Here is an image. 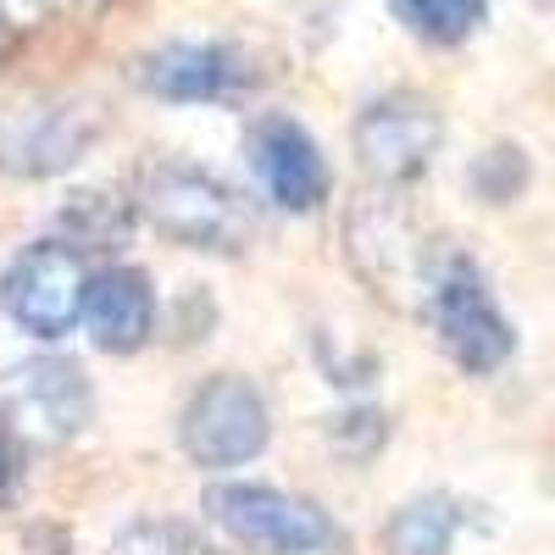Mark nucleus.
Here are the masks:
<instances>
[{
    "mask_svg": "<svg viewBox=\"0 0 555 555\" xmlns=\"http://www.w3.org/2000/svg\"><path fill=\"white\" fill-rule=\"evenodd\" d=\"M139 211L162 240L206 256H240L250 245V206L240 190L190 162H151L139 172Z\"/></svg>",
    "mask_w": 555,
    "mask_h": 555,
    "instance_id": "obj_1",
    "label": "nucleus"
},
{
    "mask_svg": "<svg viewBox=\"0 0 555 555\" xmlns=\"http://www.w3.org/2000/svg\"><path fill=\"white\" fill-rule=\"evenodd\" d=\"M423 311L434 322V334L444 345V356L461 373H500L517 350V328L505 322V311L494 306L489 284L473 256H439L423 272Z\"/></svg>",
    "mask_w": 555,
    "mask_h": 555,
    "instance_id": "obj_2",
    "label": "nucleus"
},
{
    "mask_svg": "<svg viewBox=\"0 0 555 555\" xmlns=\"http://www.w3.org/2000/svg\"><path fill=\"white\" fill-rule=\"evenodd\" d=\"M272 439V411L267 395L256 389V378L245 373H211L178 416V444L195 467H245L256 461Z\"/></svg>",
    "mask_w": 555,
    "mask_h": 555,
    "instance_id": "obj_3",
    "label": "nucleus"
},
{
    "mask_svg": "<svg viewBox=\"0 0 555 555\" xmlns=\"http://www.w3.org/2000/svg\"><path fill=\"white\" fill-rule=\"evenodd\" d=\"M206 512L261 555H328L339 550V528L317 500H300L272 483H222L211 489Z\"/></svg>",
    "mask_w": 555,
    "mask_h": 555,
    "instance_id": "obj_4",
    "label": "nucleus"
},
{
    "mask_svg": "<svg viewBox=\"0 0 555 555\" xmlns=\"http://www.w3.org/2000/svg\"><path fill=\"white\" fill-rule=\"evenodd\" d=\"M83 261L67 240H39L28 245L7 278H0V306L28 339H67L78 328V306H83Z\"/></svg>",
    "mask_w": 555,
    "mask_h": 555,
    "instance_id": "obj_5",
    "label": "nucleus"
},
{
    "mask_svg": "<svg viewBox=\"0 0 555 555\" xmlns=\"http://www.w3.org/2000/svg\"><path fill=\"white\" fill-rule=\"evenodd\" d=\"M439 106L416 89H389V95L366 101L356 117V156L378 183H411L423 178L439 156Z\"/></svg>",
    "mask_w": 555,
    "mask_h": 555,
    "instance_id": "obj_6",
    "label": "nucleus"
},
{
    "mask_svg": "<svg viewBox=\"0 0 555 555\" xmlns=\"http://www.w3.org/2000/svg\"><path fill=\"white\" fill-rule=\"evenodd\" d=\"M0 405L17 423V434H28L39 444H62V439L83 434V423L95 416V389H89L78 361L34 356L0 378Z\"/></svg>",
    "mask_w": 555,
    "mask_h": 555,
    "instance_id": "obj_7",
    "label": "nucleus"
},
{
    "mask_svg": "<svg viewBox=\"0 0 555 555\" xmlns=\"http://www.w3.org/2000/svg\"><path fill=\"white\" fill-rule=\"evenodd\" d=\"M139 83L151 89L156 101H172V106H206V101H228L240 89L256 83L245 51L222 39H172L162 51H151L139 62Z\"/></svg>",
    "mask_w": 555,
    "mask_h": 555,
    "instance_id": "obj_8",
    "label": "nucleus"
},
{
    "mask_svg": "<svg viewBox=\"0 0 555 555\" xmlns=\"http://www.w3.org/2000/svg\"><path fill=\"white\" fill-rule=\"evenodd\" d=\"M250 167L284 211H317L328 201V162L295 117H261L250 128Z\"/></svg>",
    "mask_w": 555,
    "mask_h": 555,
    "instance_id": "obj_9",
    "label": "nucleus"
},
{
    "mask_svg": "<svg viewBox=\"0 0 555 555\" xmlns=\"http://www.w3.org/2000/svg\"><path fill=\"white\" fill-rule=\"evenodd\" d=\"M78 322H89V339L106 356H133L156 334V289L139 267H101L83 278Z\"/></svg>",
    "mask_w": 555,
    "mask_h": 555,
    "instance_id": "obj_10",
    "label": "nucleus"
},
{
    "mask_svg": "<svg viewBox=\"0 0 555 555\" xmlns=\"http://www.w3.org/2000/svg\"><path fill=\"white\" fill-rule=\"evenodd\" d=\"M101 122L78 112V106H51V112H28L17 117L7 133H0V162L12 172H28V178H44V172H62L73 167L89 145H95Z\"/></svg>",
    "mask_w": 555,
    "mask_h": 555,
    "instance_id": "obj_11",
    "label": "nucleus"
},
{
    "mask_svg": "<svg viewBox=\"0 0 555 555\" xmlns=\"http://www.w3.org/2000/svg\"><path fill=\"white\" fill-rule=\"evenodd\" d=\"M461 533V505L444 494H423L400 505V517L389 522V544L395 555H450Z\"/></svg>",
    "mask_w": 555,
    "mask_h": 555,
    "instance_id": "obj_12",
    "label": "nucleus"
},
{
    "mask_svg": "<svg viewBox=\"0 0 555 555\" xmlns=\"http://www.w3.org/2000/svg\"><path fill=\"white\" fill-rule=\"evenodd\" d=\"M62 228H67V245L73 250H112L128 240V228H133V206L106 195V190H83L67 201L62 211Z\"/></svg>",
    "mask_w": 555,
    "mask_h": 555,
    "instance_id": "obj_13",
    "label": "nucleus"
},
{
    "mask_svg": "<svg viewBox=\"0 0 555 555\" xmlns=\"http://www.w3.org/2000/svg\"><path fill=\"white\" fill-rule=\"evenodd\" d=\"M400 23L428 44H461L489 17V0H395Z\"/></svg>",
    "mask_w": 555,
    "mask_h": 555,
    "instance_id": "obj_14",
    "label": "nucleus"
},
{
    "mask_svg": "<svg viewBox=\"0 0 555 555\" xmlns=\"http://www.w3.org/2000/svg\"><path fill=\"white\" fill-rule=\"evenodd\" d=\"M106 555H211V550L201 544L195 528H183L172 517H151V522H133L128 533H117Z\"/></svg>",
    "mask_w": 555,
    "mask_h": 555,
    "instance_id": "obj_15",
    "label": "nucleus"
},
{
    "mask_svg": "<svg viewBox=\"0 0 555 555\" xmlns=\"http://www.w3.org/2000/svg\"><path fill=\"white\" fill-rule=\"evenodd\" d=\"M62 7V0H0V28H34Z\"/></svg>",
    "mask_w": 555,
    "mask_h": 555,
    "instance_id": "obj_16",
    "label": "nucleus"
},
{
    "mask_svg": "<svg viewBox=\"0 0 555 555\" xmlns=\"http://www.w3.org/2000/svg\"><path fill=\"white\" fill-rule=\"evenodd\" d=\"M12 494H17V450L0 434V505H12Z\"/></svg>",
    "mask_w": 555,
    "mask_h": 555,
    "instance_id": "obj_17",
    "label": "nucleus"
},
{
    "mask_svg": "<svg viewBox=\"0 0 555 555\" xmlns=\"http://www.w3.org/2000/svg\"><path fill=\"white\" fill-rule=\"evenodd\" d=\"M539 7H550V0H539Z\"/></svg>",
    "mask_w": 555,
    "mask_h": 555,
    "instance_id": "obj_18",
    "label": "nucleus"
}]
</instances>
